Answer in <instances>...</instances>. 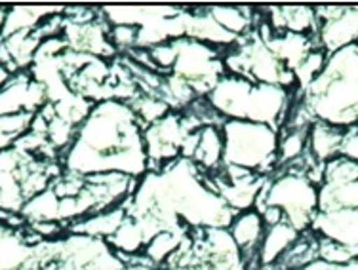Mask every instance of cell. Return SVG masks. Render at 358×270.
Wrapping results in <instances>:
<instances>
[{"mask_svg":"<svg viewBox=\"0 0 358 270\" xmlns=\"http://www.w3.org/2000/svg\"><path fill=\"white\" fill-rule=\"evenodd\" d=\"M265 204L282 209L286 221L303 234L313 229L318 213V187L305 174L278 170L267 179L255 208Z\"/></svg>","mask_w":358,"mask_h":270,"instance_id":"cell-2","label":"cell"},{"mask_svg":"<svg viewBox=\"0 0 358 270\" xmlns=\"http://www.w3.org/2000/svg\"><path fill=\"white\" fill-rule=\"evenodd\" d=\"M301 232H297L288 221L278 223L273 227L265 229L263 240L259 243V250H257V263L259 269L268 270L273 269L286 251L299 240Z\"/></svg>","mask_w":358,"mask_h":270,"instance_id":"cell-10","label":"cell"},{"mask_svg":"<svg viewBox=\"0 0 358 270\" xmlns=\"http://www.w3.org/2000/svg\"><path fill=\"white\" fill-rule=\"evenodd\" d=\"M252 88L254 82L246 78L223 75L210 90L206 101L223 120H244Z\"/></svg>","mask_w":358,"mask_h":270,"instance_id":"cell-5","label":"cell"},{"mask_svg":"<svg viewBox=\"0 0 358 270\" xmlns=\"http://www.w3.org/2000/svg\"><path fill=\"white\" fill-rule=\"evenodd\" d=\"M358 208V181L352 183H322L318 187V213Z\"/></svg>","mask_w":358,"mask_h":270,"instance_id":"cell-14","label":"cell"},{"mask_svg":"<svg viewBox=\"0 0 358 270\" xmlns=\"http://www.w3.org/2000/svg\"><path fill=\"white\" fill-rule=\"evenodd\" d=\"M109 40L110 46L117 52V56H126L131 50L139 48L138 27H130V25L109 27Z\"/></svg>","mask_w":358,"mask_h":270,"instance_id":"cell-21","label":"cell"},{"mask_svg":"<svg viewBox=\"0 0 358 270\" xmlns=\"http://www.w3.org/2000/svg\"><path fill=\"white\" fill-rule=\"evenodd\" d=\"M310 232L318 238H328L334 242L343 243L351 248L358 257V208L317 213Z\"/></svg>","mask_w":358,"mask_h":270,"instance_id":"cell-8","label":"cell"},{"mask_svg":"<svg viewBox=\"0 0 358 270\" xmlns=\"http://www.w3.org/2000/svg\"><path fill=\"white\" fill-rule=\"evenodd\" d=\"M318 48L328 56L338 50L349 48L358 44V8H345L334 20L324 21L318 25Z\"/></svg>","mask_w":358,"mask_h":270,"instance_id":"cell-7","label":"cell"},{"mask_svg":"<svg viewBox=\"0 0 358 270\" xmlns=\"http://www.w3.org/2000/svg\"><path fill=\"white\" fill-rule=\"evenodd\" d=\"M225 141V164L271 177L278 170V130L250 120H225L221 124Z\"/></svg>","mask_w":358,"mask_h":270,"instance_id":"cell-1","label":"cell"},{"mask_svg":"<svg viewBox=\"0 0 358 270\" xmlns=\"http://www.w3.org/2000/svg\"><path fill=\"white\" fill-rule=\"evenodd\" d=\"M345 130L331 126L328 122L315 120L309 128V141H307V153L317 160L318 164H328L330 160L338 158Z\"/></svg>","mask_w":358,"mask_h":270,"instance_id":"cell-12","label":"cell"},{"mask_svg":"<svg viewBox=\"0 0 358 270\" xmlns=\"http://www.w3.org/2000/svg\"><path fill=\"white\" fill-rule=\"evenodd\" d=\"M265 223L262 219V213L257 209H246L241 213H234L231 223H229V234L241 250V255L244 259L246 270H262L257 263V250L265 234Z\"/></svg>","mask_w":358,"mask_h":270,"instance_id":"cell-6","label":"cell"},{"mask_svg":"<svg viewBox=\"0 0 358 270\" xmlns=\"http://www.w3.org/2000/svg\"><path fill=\"white\" fill-rule=\"evenodd\" d=\"M12 77H14V75H10V70L4 69V67L0 65V91H2V90H4V88H6L8 82L12 80Z\"/></svg>","mask_w":358,"mask_h":270,"instance_id":"cell-24","label":"cell"},{"mask_svg":"<svg viewBox=\"0 0 358 270\" xmlns=\"http://www.w3.org/2000/svg\"><path fill=\"white\" fill-rule=\"evenodd\" d=\"M189 270H210V269H208L206 264H202V263H200V264H194L193 269H189Z\"/></svg>","mask_w":358,"mask_h":270,"instance_id":"cell-26","label":"cell"},{"mask_svg":"<svg viewBox=\"0 0 358 270\" xmlns=\"http://www.w3.org/2000/svg\"><path fill=\"white\" fill-rule=\"evenodd\" d=\"M27 227L41 238L42 242H46V240L57 242L67 236V227L59 221H35L27 223Z\"/></svg>","mask_w":358,"mask_h":270,"instance_id":"cell-22","label":"cell"},{"mask_svg":"<svg viewBox=\"0 0 358 270\" xmlns=\"http://www.w3.org/2000/svg\"><path fill=\"white\" fill-rule=\"evenodd\" d=\"M147 50H149V56H151L155 69L159 70L160 75H170L173 67H176V61H178V38L160 42L157 46Z\"/></svg>","mask_w":358,"mask_h":270,"instance_id":"cell-20","label":"cell"},{"mask_svg":"<svg viewBox=\"0 0 358 270\" xmlns=\"http://www.w3.org/2000/svg\"><path fill=\"white\" fill-rule=\"evenodd\" d=\"M131 111L138 118V122L141 128H149V126L157 124L160 122L162 118L168 117L172 109H170V105L166 103L164 99L160 96H155V93H141L139 91L138 96L131 99L130 103Z\"/></svg>","mask_w":358,"mask_h":270,"instance_id":"cell-17","label":"cell"},{"mask_svg":"<svg viewBox=\"0 0 358 270\" xmlns=\"http://www.w3.org/2000/svg\"><path fill=\"white\" fill-rule=\"evenodd\" d=\"M21 215L27 219V223L57 221V215H59V198L55 196L52 188H48V190H44V193L29 198L25 202L23 209H21Z\"/></svg>","mask_w":358,"mask_h":270,"instance_id":"cell-18","label":"cell"},{"mask_svg":"<svg viewBox=\"0 0 358 270\" xmlns=\"http://www.w3.org/2000/svg\"><path fill=\"white\" fill-rule=\"evenodd\" d=\"M357 259V253L351 248H347V246L339 242H334V240H328V238H318V261H322L328 267L341 269V267L352 264Z\"/></svg>","mask_w":358,"mask_h":270,"instance_id":"cell-19","label":"cell"},{"mask_svg":"<svg viewBox=\"0 0 358 270\" xmlns=\"http://www.w3.org/2000/svg\"><path fill=\"white\" fill-rule=\"evenodd\" d=\"M292 97L294 93L284 90L280 86L254 84V88L250 91L248 103H246L244 120L280 130L289 111Z\"/></svg>","mask_w":358,"mask_h":270,"instance_id":"cell-4","label":"cell"},{"mask_svg":"<svg viewBox=\"0 0 358 270\" xmlns=\"http://www.w3.org/2000/svg\"><path fill=\"white\" fill-rule=\"evenodd\" d=\"M187 232L189 230L185 229H162L160 232L151 236L147 246H145L143 253H141L145 263L151 269L164 270L166 264L172 261L173 255L185 242Z\"/></svg>","mask_w":358,"mask_h":270,"instance_id":"cell-11","label":"cell"},{"mask_svg":"<svg viewBox=\"0 0 358 270\" xmlns=\"http://www.w3.org/2000/svg\"><path fill=\"white\" fill-rule=\"evenodd\" d=\"M307 141H309V130L280 128L278 130V145H276L278 170H284V167L296 164L297 160L303 158L307 154Z\"/></svg>","mask_w":358,"mask_h":270,"instance_id":"cell-15","label":"cell"},{"mask_svg":"<svg viewBox=\"0 0 358 270\" xmlns=\"http://www.w3.org/2000/svg\"><path fill=\"white\" fill-rule=\"evenodd\" d=\"M59 8H35V6H14L8 8L6 21H4V29H2V36L6 38L10 35H17V33H33L36 25L41 23L44 17Z\"/></svg>","mask_w":358,"mask_h":270,"instance_id":"cell-16","label":"cell"},{"mask_svg":"<svg viewBox=\"0 0 358 270\" xmlns=\"http://www.w3.org/2000/svg\"><path fill=\"white\" fill-rule=\"evenodd\" d=\"M128 215H130V211H128V204L118 206V208L96 211V213L86 215L83 219H78V221H75L73 225H69V227H67V232L109 242L110 238L117 234V230L120 229V225L126 221Z\"/></svg>","mask_w":358,"mask_h":270,"instance_id":"cell-9","label":"cell"},{"mask_svg":"<svg viewBox=\"0 0 358 270\" xmlns=\"http://www.w3.org/2000/svg\"><path fill=\"white\" fill-rule=\"evenodd\" d=\"M172 75L193 86L199 97H206L214 84L225 75L223 52L193 38H178V61Z\"/></svg>","mask_w":358,"mask_h":270,"instance_id":"cell-3","label":"cell"},{"mask_svg":"<svg viewBox=\"0 0 358 270\" xmlns=\"http://www.w3.org/2000/svg\"><path fill=\"white\" fill-rule=\"evenodd\" d=\"M6 8L0 6V36H2V29H4V21H6Z\"/></svg>","mask_w":358,"mask_h":270,"instance_id":"cell-25","label":"cell"},{"mask_svg":"<svg viewBox=\"0 0 358 270\" xmlns=\"http://www.w3.org/2000/svg\"><path fill=\"white\" fill-rule=\"evenodd\" d=\"M208 14L214 17L225 33L238 40L254 29L259 12L248 6H210Z\"/></svg>","mask_w":358,"mask_h":270,"instance_id":"cell-13","label":"cell"},{"mask_svg":"<svg viewBox=\"0 0 358 270\" xmlns=\"http://www.w3.org/2000/svg\"><path fill=\"white\" fill-rule=\"evenodd\" d=\"M339 156L352 160V162H358V124L345 130L341 149H339Z\"/></svg>","mask_w":358,"mask_h":270,"instance_id":"cell-23","label":"cell"}]
</instances>
